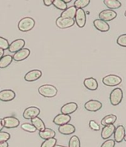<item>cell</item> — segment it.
Listing matches in <instances>:
<instances>
[{
    "instance_id": "cell-1",
    "label": "cell",
    "mask_w": 126,
    "mask_h": 147,
    "mask_svg": "<svg viewBox=\"0 0 126 147\" xmlns=\"http://www.w3.org/2000/svg\"><path fill=\"white\" fill-rule=\"evenodd\" d=\"M38 92L40 95L45 97H54L57 94L58 90L57 88L53 85L45 84L42 85L38 88Z\"/></svg>"
},
{
    "instance_id": "cell-2",
    "label": "cell",
    "mask_w": 126,
    "mask_h": 147,
    "mask_svg": "<svg viewBox=\"0 0 126 147\" xmlns=\"http://www.w3.org/2000/svg\"><path fill=\"white\" fill-rule=\"evenodd\" d=\"M35 26V20L31 17H25L19 22L18 28L19 31L22 32H27V31L32 30Z\"/></svg>"
},
{
    "instance_id": "cell-3",
    "label": "cell",
    "mask_w": 126,
    "mask_h": 147,
    "mask_svg": "<svg viewBox=\"0 0 126 147\" xmlns=\"http://www.w3.org/2000/svg\"><path fill=\"white\" fill-rule=\"evenodd\" d=\"M123 99V92L120 88H116L112 90L110 94V102L112 106H118Z\"/></svg>"
},
{
    "instance_id": "cell-4",
    "label": "cell",
    "mask_w": 126,
    "mask_h": 147,
    "mask_svg": "<svg viewBox=\"0 0 126 147\" xmlns=\"http://www.w3.org/2000/svg\"><path fill=\"white\" fill-rule=\"evenodd\" d=\"M122 83V78L116 74H109L103 78V83L105 86H117Z\"/></svg>"
},
{
    "instance_id": "cell-5",
    "label": "cell",
    "mask_w": 126,
    "mask_h": 147,
    "mask_svg": "<svg viewBox=\"0 0 126 147\" xmlns=\"http://www.w3.org/2000/svg\"><path fill=\"white\" fill-rule=\"evenodd\" d=\"M75 22L79 28L85 27L86 24V12L84 9H77L75 15Z\"/></svg>"
},
{
    "instance_id": "cell-6",
    "label": "cell",
    "mask_w": 126,
    "mask_h": 147,
    "mask_svg": "<svg viewBox=\"0 0 126 147\" xmlns=\"http://www.w3.org/2000/svg\"><path fill=\"white\" fill-rule=\"evenodd\" d=\"M75 23L74 19L63 18V17H58L56 20V25L59 28L66 29L72 27Z\"/></svg>"
},
{
    "instance_id": "cell-7",
    "label": "cell",
    "mask_w": 126,
    "mask_h": 147,
    "mask_svg": "<svg viewBox=\"0 0 126 147\" xmlns=\"http://www.w3.org/2000/svg\"><path fill=\"white\" fill-rule=\"evenodd\" d=\"M2 123L4 127L7 129H13V128L18 127L19 126V120L18 119L13 116L5 117L2 119Z\"/></svg>"
},
{
    "instance_id": "cell-8",
    "label": "cell",
    "mask_w": 126,
    "mask_h": 147,
    "mask_svg": "<svg viewBox=\"0 0 126 147\" xmlns=\"http://www.w3.org/2000/svg\"><path fill=\"white\" fill-rule=\"evenodd\" d=\"M103 107L102 102L97 100H90L88 102H85V109L88 111H91V112H96V111H99Z\"/></svg>"
},
{
    "instance_id": "cell-9",
    "label": "cell",
    "mask_w": 126,
    "mask_h": 147,
    "mask_svg": "<svg viewBox=\"0 0 126 147\" xmlns=\"http://www.w3.org/2000/svg\"><path fill=\"white\" fill-rule=\"evenodd\" d=\"M40 114V109L36 106H30L25 109L23 112V117L26 120H31Z\"/></svg>"
},
{
    "instance_id": "cell-10",
    "label": "cell",
    "mask_w": 126,
    "mask_h": 147,
    "mask_svg": "<svg viewBox=\"0 0 126 147\" xmlns=\"http://www.w3.org/2000/svg\"><path fill=\"white\" fill-rule=\"evenodd\" d=\"M117 16V12L109 9L103 10V11H102L100 13H99V20L106 22H107L111 21V20H114Z\"/></svg>"
},
{
    "instance_id": "cell-11",
    "label": "cell",
    "mask_w": 126,
    "mask_h": 147,
    "mask_svg": "<svg viewBox=\"0 0 126 147\" xmlns=\"http://www.w3.org/2000/svg\"><path fill=\"white\" fill-rule=\"evenodd\" d=\"M25 45V41L22 39H18L13 41L11 44H9L8 51L11 53H16L21 49H24Z\"/></svg>"
},
{
    "instance_id": "cell-12",
    "label": "cell",
    "mask_w": 126,
    "mask_h": 147,
    "mask_svg": "<svg viewBox=\"0 0 126 147\" xmlns=\"http://www.w3.org/2000/svg\"><path fill=\"white\" fill-rule=\"evenodd\" d=\"M31 54V51L28 49H22L13 55V59L16 62L23 61L27 59Z\"/></svg>"
},
{
    "instance_id": "cell-13",
    "label": "cell",
    "mask_w": 126,
    "mask_h": 147,
    "mask_svg": "<svg viewBox=\"0 0 126 147\" xmlns=\"http://www.w3.org/2000/svg\"><path fill=\"white\" fill-rule=\"evenodd\" d=\"M16 97V94L11 89H4L0 91V100L2 102H10Z\"/></svg>"
},
{
    "instance_id": "cell-14",
    "label": "cell",
    "mask_w": 126,
    "mask_h": 147,
    "mask_svg": "<svg viewBox=\"0 0 126 147\" xmlns=\"http://www.w3.org/2000/svg\"><path fill=\"white\" fill-rule=\"evenodd\" d=\"M78 109V105L74 102H68L62 107L61 108V114H64V115H70V114L74 113Z\"/></svg>"
},
{
    "instance_id": "cell-15",
    "label": "cell",
    "mask_w": 126,
    "mask_h": 147,
    "mask_svg": "<svg viewBox=\"0 0 126 147\" xmlns=\"http://www.w3.org/2000/svg\"><path fill=\"white\" fill-rule=\"evenodd\" d=\"M42 75V72L40 70L34 69L27 72L25 75V80L27 82H34L39 80Z\"/></svg>"
},
{
    "instance_id": "cell-16",
    "label": "cell",
    "mask_w": 126,
    "mask_h": 147,
    "mask_svg": "<svg viewBox=\"0 0 126 147\" xmlns=\"http://www.w3.org/2000/svg\"><path fill=\"white\" fill-rule=\"evenodd\" d=\"M71 120V117L70 115H64V114H59L54 117L53 122L54 124H56L57 126H62L65 124L68 123Z\"/></svg>"
},
{
    "instance_id": "cell-17",
    "label": "cell",
    "mask_w": 126,
    "mask_h": 147,
    "mask_svg": "<svg viewBox=\"0 0 126 147\" xmlns=\"http://www.w3.org/2000/svg\"><path fill=\"white\" fill-rule=\"evenodd\" d=\"M115 129L116 127L113 124L105 126L103 129H102V131H101V137H102V138L104 139V140L109 139L113 135Z\"/></svg>"
},
{
    "instance_id": "cell-18",
    "label": "cell",
    "mask_w": 126,
    "mask_h": 147,
    "mask_svg": "<svg viewBox=\"0 0 126 147\" xmlns=\"http://www.w3.org/2000/svg\"><path fill=\"white\" fill-rule=\"evenodd\" d=\"M125 135V129L123 125H119L117 127H116L115 131L113 133L114 141L116 143H121L124 139Z\"/></svg>"
},
{
    "instance_id": "cell-19",
    "label": "cell",
    "mask_w": 126,
    "mask_h": 147,
    "mask_svg": "<svg viewBox=\"0 0 126 147\" xmlns=\"http://www.w3.org/2000/svg\"><path fill=\"white\" fill-rule=\"evenodd\" d=\"M58 131H60V133L62 134V135H70L75 132L76 128L72 124L67 123L65 124V125H62V126H59Z\"/></svg>"
},
{
    "instance_id": "cell-20",
    "label": "cell",
    "mask_w": 126,
    "mask_h": 147,
    "mask_svg": "<svg viewBox=\"0 0 126 147\" xmlns=\"http://www.w3.org/2000/svg\"><path fill=\"white\" fill-rule=\"evenodd\" d=\"M94 26L97 30L101 31V32H107L110 30V25H108V22L103 21L99 19L94 20Z\"/></svg>"
},
{
    "instance_id": "cell-21",
    "label": "cell",
    "mask_w": 126,
    "mask_h": 147,
    "mask_svg": "<svg viewBox=\"0 0 126 147\" xmlns=\"http://www.w3.org/2000/svg\"><path fill=\"white\" fill-rule=\"evenodd\" d=\"M83 84L87 89L90 91H96L98 88V82L94 77H88L85 79Z\"/></svg>"
},
{
    "instance_id": "cell-22",
    "label": "cell",
    "mask_w": 126,
    "mask_h": 147,
    "mask_svg": "<svg viewBox=\"0 0 126 147\" xmlns=\"http://www.w3.org/2000/svg\"><path fill=\"white\" fill-rule=\"evenodd\" d=\"M76 8L74 6H70V7H67L65 11H63L61 13L60 16L63 18H68V19H74L76 12Z\"/></svg>"
},
{
    "instance_id": "cell-23",
    "label": "cell",
    "mask_w": 126,
    "mask_h": 147,
    "mask_svg": "<svg viewBox=\"0 0 126 147\" xmlns=\"http://www.w3.org/2000/svg\"><path fill=\"white\" fill-rule=\"evenodd\" d=\"M39 135H40L42 139L48 140V139H50V138H54L55 135H56V132L53 129H49V128H45L44 130L40 131L39 132Z\"/></svg>"
},
{
    "instance_id": "cell-24",
    "label": "cell",
    "mask_w": 126,
    "mask_h": 147,
    "mask_svg": "<svg viewBox=\"0 0 126 147\" xmlns=\"http://www.w3.org/2000/svg\"><path fill=\"white\" fill-rule=\"evenodd\" d=\"M103 3L109 10L113 11L114 9H118L122 6V3L118 0H105Z\"/></svg>"
},
{
    "instance_id": "cell-25",
    "label": "cell",
    "mask_w": 126,
    "mask_h": 147,
    "mask_svg": "<svg viewBox=\"0 0 126 147\" xmlns=\"http://www.w3.org/2000/svg\"><path fill=\"white\" fill-rule=\"evenodd\" d=\"M31 124L33 126H34L36 129V130H38L39 131H42L45 129V125L44 123V122L42 121L41 118H40L39 117H36L34 118H33L31 120Z\"/></svg>"
},
{
    "instance_id": "cell-26",
    "label": "cell",
    "mask_w": 126,
    "mask_h": 147,
    "mask_svg": "<svg viewBox=\"0 0 126 147\" xmlns=\"http://www.w3.org/2000/svg\"><path fill=\"white\" fill-rule=\"evenodd\" d=\"M117 117L115 115H108L104 117L102 120H101V124L103 126H108V125H111L114 124V123L117 121Z\"/></svg>"
},
{
    "instance_id": "cell-27",
    "label": "cell",
    "mask_w": 126,
    "mask_h": 147,
    "mask_svg": "<svg viewBox=\"0 0 126 147\" xmlns=\"http://www.w3.org/2000/svg\"><path fill=\"white\" fill-rule=\"evenodd\" d=\"M13 62V56L5 55L0 59V68H5L9 66Z\"/></svg>"
},
{
    "instance_id": "cell-28",
    "label": "cell",
    "mask_w": 126,
    "mask_h": 147,
    "mask_svg": "<svg viewBox=\"0 0 126 147\" xmlns=\"http://www.w3.org/2000/svg\"><path fill=\"white\" fill-rule=\"evenodd\" d=\"M90 0H76L74 6L76 9H83L90 4Z\"/></svg>"
},
{
    "instance_id": "cell-29",
    "label": "cell",
    "mask_w": 126,
    "mask_h": 147,
    "mask_svg": "<svg viewBox=\"0 0 126 147\" xmlns=\"http://www.w3.org/2000/svg\"><path fill=\"white\" fill-rule=\"evenodd\" d=\"M81 144H80V140L77 136L74 135L70 138L68 143V147H80Z\"/></svg>"
},
{
    "instance_id": "cell-30",
    "label": "cell",
    "mask_w": 126,
    "mask_h": 147,
    "mask_svg": "<svg viewBox=\"0 0 126 147\" xmlns=\"http://www.w3.org/2000/svg\"><path fill=\"white\" fill-rule=\"evenodd\" d=\"M53 5L56 8H57V9L61 10L62 11H65L68 7L67 4L65 3V2L63 0H54V2H53Z\"/></svg>"
},
{
    "instance_id": "cell-31",
    "label": "cell",
    "mask_w": 126,
    "mask_h": 147,
    "mask_svg": "<svg viewBox=\"0 0 126 147\" xmlns=\"http://www.w3.org/2000/svg\"><path fill=\"white\" fill-rule=\"evenodd\" d=\"M56 139L55 138H50L48 140H45V141L42 144L41 147H54V146L56 144Z\"/></svg>"
},
{
    "instance_id": "cell-32",
    "label": "cell",
    "mask_w": 126,
    "mask_h": 147,
    "mask_svg": "<svg viewBox=\"0 0 126 147\" xmlns=\"http://www.w3.org/2000/svg\"><path fill=\"white\" fill-rule=\"evenodd\" d=\"M21 128H22L23 130L27 131V132H31L34 133L36 131V129L33 126L31 123H23L21 126Z\"/></svg>"
},
{
    "instance_id": "cell-33",
    "label": "cell",
    "mask_w": 126,
    "mask_h": 147,
    "mask_svg": "<svg viewBox=\"0 0 126 147\" xmlns=\"http://www.w3.org/2000/svg\"><path fill=\"white\" fill-rule=\"evenodd\" d=\"M8 47H9V42L7 39L0 36V49L5 51L8 49Z\"/></svg>"
},
{
    "instance_id": "cell-34",
    "label": "cell",
    "mask_w": 126,
    "mask_h": 147,
    "mask_svg": "<svg viewBox=\"0 0 126 147\" xmlns=\"http://www.w3.org/2000/svg\"><path fill=\"white\" fill-rule=\"evenodd\" d=\"M117 43L120 46L126 48V34H122L117 38Z\"/></svg>"
},
{
    "instance_id": "cell-35",
    "label": "cell",
    "mask_w": 126,
    "mask_h": 147,
    "mask_svg": "<svg viewBox=\"0 0 126 147\" xmlns=\"http://www.w3.org/2000/svg\"><path fill=\"white\" fill-rule=\"evenodd\" d=\"M11 138V135L9 133L6 131H0V143L7 142Z\"/></svg>"
},
{
    "instance_id": "cell-36",
    "label": "cell",
    "mask_w": 126,
    "mask_h": 147,
    "mask_svg": "<svg viewBox=\"0 0 126 147\" xmlns=\"http://www.w3.org/2000/svg\"><path fill=\"white\" fill-rule=\"evenodd\" d=\"M89 126H90V129H91L92 130H94V131H99V130H100V126H99V124L94 120H90V122H89Z\"/></svg>"
},
{
    "instance_id": "cell-37",
    "label": "cell",
    "mask_w": 126,
    "mask_h": 147,
    "mask_svg": "<svg viewBox=\"0 0 126 147\" xmlns=\"http://www.w3.org/2000/svg\"><path fill=\"white\" fill-rule=\"evenodd\" d=\"M116 142L114 141V140H111V139H108L106 141H105L101 147H114L115 146Z\"/></svg>"
},
{
    "instance_id": "cell-38",
    "label": "cell",
    "mask_w": 126,
    "mask_h": 147,
    "mask_svg": "<svg viewBox=\"0 0 126 147\" xmlns=\"http://www.w3.org/2000/svg\"><path fill=\"white\" fill-rule=\"evenodd\" d=\"M53 2L54 0H44L43 3L45 6H50L53 5Z\"/></svg>"
},
{
    "instance_id": "cell-39",
    "label": "cell",
    "mask_w": 126,
    "mask_h": 147,
    "mask_svg": "<svg viewBox=\"0 0 126 147\" xmlns=\"http://www.w3.org/2000/svg\"><path fill=\"white\" fill-rule=\"evenodd\" d=\"M0 147H8V144H7V142L0 143Z\"/></svg>"
},
{
    "instance_id": "cell-40",
    "label": "cell",
    "mask_w": 126,
    "mask_h": 147,
    "mask_svg": "<svg viewBox=\"0 0 126 147\" xmlns=\"http://www.w3.org/2000/svg\"><path fill=\"white\" fill-rule=\"evenodd\" d=\"M3 128H4V126H3V123H2V119H0V131H2Z\"/></svg>"
},
{
    "instance_id": "cell-41",
    "label": "cell",
    "mask_w": 126,
    "mask_h": 147,
    "mask_svg": "<svg viewBox=\"0 0 126 147\" xmlns=\"http://www.w3.org/2000/svg\"><path fill=\"white\" fill-rule=\"evenodd\" d=\"M3 56H4V51L2 50V49H0V59H1Z\"/></svg>"
},
{
    "instance_id": "cell-42",
    "label": "cell",
    "mask_w": 126,
    "mask_h": 147,
    "mask_svg": "<svg viewBox=\"0 0 126 147\" xmlns=\"http://www.w3.org/2000/svg\"><path fill=\"white\" fill-rule=\"evenodd\" d=\"M54 147H67V146H62V145H57V144H56V145L54 146Z\"/></svg>"
},
{
    "instance_id": "cell-43",
    "label": "cell",
    "mask_w": 126,
    "mask_h": 147,
    "mask_svg": "<svg viewBox=\"0 0 126 147\" xmlns=\"http://www.w3.org/2000/svg\"><path fill=\"white\" fill-rule=\"evenodd\" d=\"M63 1H64V2H65V3H69V2H70V1H71V0H63Z\"/></svg>"
},
{
    "instance_id": "cell-44",
    "label": "cell",
    "mask_w": 126,
    "mask_h": 147,
    "mask_svg": "<svg viewBox=\"0 0 126 147\" xmlns=\"http://www.w3.org/2000/svg\"><path fill=\"white\" fill-rule=\"evenodd\" d=\"M123 140H125V142H126V134H125V137H124V139H123Z\"/></svg>"
},
{
    "instance_id": "cell-45",
    "label": "cell",
    "mask_w": 126,
    "mask_h": 147,
    "mask_svg": "<svg viewBox=\"0 0 126 147\" xmlns=\"http://www.w3.org/2000/svg\"><path fill=\"white\" fill-rule=\"evenodd\" d=\"M125 16H126V11H125Z\"/></svg>"
}]
</instances>
